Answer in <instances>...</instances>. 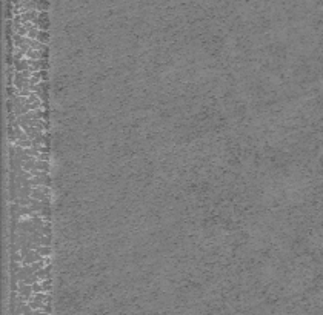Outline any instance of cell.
I'll return each instance as SVG.
<instances>
[{
    "instance_id": "6da1fadb",
    "label": "cell",
    "mask_w": 323,
    "mask_h": 315,
    "mask_svg": "<svg viewBox=\"0 0 323 315\" xmlns=\"http://www.w3.org/2000/svg\"><path fill=\"white\" fill-rule=\"evenodd\" d=\"M35 275L39 277L40 281H43V280H46V278H51V264H49V266H45V267L40 269V271H37Z\"/></svg>"
},
{
    "instance_id": "7a4b0ae2",
    "label": "cell",
    "mask_w": 323,
    "mask_h": 315,
    "mask_svg": "<svg viewBox=\"0 0 323 315\" xmlns=\"http://www.w3.org/2000/svg\"><path fill=\"white\" fill-rule=\"evenodd\" d=\"M35 169L42 171V172H49V161H42L37 158L35 161Z\"/></svg>"
},
{
    "instance_id": "3957f363",
    "label": "cell",
    "mask_w": 323,
    "mask_h": 315,
    "mask_svg": "<svg viewBox=\"0 0 323 315\" xmlns=\"http://www.w3.org/2000/svg\"><path fill=\"white\" fill-rule=\"evenodd\" d=\"M35 252L40 254L42 257H49L51 252H53V249H51L49 246H37V248H35Z\"/></svg>"
},
{
    "instance_id": "277c9868",
    "label": "cell",
    "mask_w": 323,
    "mask_h": 315,
    "mask_svg": "<svg viewBox=\"0 0 323 315\" xmlns=\"http://www.w3.org/2000/svg\"><path fill=\"white\" fill-rule=\"evenodd\" d=\"M48 39H49V32L48 31H39V35H37V40L40 43H48Z\"/></svg>"
},
{
    "instance_id": "5b68a950",
    "label": "cell",
    "mask_w": 323,
    "mask_h": 315,
    "mask_svg": "<svg viewBox=\"0 0 323 315\" xmlns=\"http://www.w3.org/2000/svg\"><path fill=\"white\" fill-rule=\"evenodd\" d=\"M51 241H53V238L51 237H40L39 240H37V246H49L51 248Z\"/></svg>"
},
{
    "instance_id": "8992f818",
    "label": "cell",
    "mask_w": 323,
    "mask_h": 315,
    "mask_svg": "<svg viewBox=\"0 0 323 315\" xmlns=\"http://www.w3.org/2000/svg\"><path fill=\"white\" fill-rule=\"evenodd\" d=\"M39 231H40V234H42L43 237H51V235H53V231H51V225H45V226L39 228Z\"/></svg>"
},
{
    "instance_id": "52a82bcc",
    "label": "cell",
    "mask_w": 323,
    "mask_h": 315,
    "mask_svg": "<svg viewBox=\"0 0 323 315\" xmlns=\"http://www.w3.org/2000/svg\"><path fill=\"white\" fill-rule=\"evenodd\" d=\"M42 283V286H43V292H49L51 290V283H53V280L51 278H46V280H43V281H40Z\"/></svg>"
},
{
    "instance_id": "ba28073f",
    "label": "cell",
    "mask_w": 323,
    "mask_h": 315,
    "mask_svg": "<svg viewBox=\"0 0 323 315\" xmlns=\"http://www.w3.org/2000/svg\"><path fill=\"white\" fill-rule=\"evenodd\" d=\"M11 262L22 263V262H23V255H22L20 252H16V254H11Z\"/></svg>"
},
{
    "instance_id": "9c48e42d",
    "label": "cell",
    "mask_w": 323,
    "mask_h": 315,
    "mask_svg": "<svg viewBox=\"0 0 323 315\" xmlns=\"http://www.w3.org/2000/svg\"><path fill=\"white\" fill-rule=\"evenodd\" d=\"M32 292L34 294H40V292H43V286H42V283L39 281V283H35V285H32Z\"/></svg>"
},
{
    "instance_id": "30bf717a",
    "label": "cell",
    "mask_w": 323,
    "mask_h": 315,
    "mask_svg": "<svg viewBox=\"0 0 323 315\" xmlns=\"http://www.w3.org/2000/svg\"><path fill=\"white\" fill-rule=\"evenodd\" d=\"M40 215H42V217H49V215H51V208H49V206H45L43 209L40 211Z\"/></svg>"
},
{
    "instance_id": "8fae6325",
    "label": "cell",
    "mask_w": 323,
    "mask_h": 315,
    "mask_svg": "<svg viewBox=\"0 0 323 315\" xmlns=\"http://www.w3.org/2000/svg\"><path fill=\"white\" fill-rule=\"evenodd\" d=\"M40 79H42V81H46V79H48V72H46V69H42V71H40Z\"/></svg>"
},
{
    "instance_id": "7c38bea8",
    "label": "cell",
    "mask_w": 323,
    "mask_h": 315,
    "mask_svg": "<svg viewBox=\"0 0 323 315\" xmlns=\"http://www.w3.org/2000/svg\"><path fill=\"white\" fill-rule=\"evenodd\" d=\"M39 160H42V161H49V154H40V155H39Z\"/></svg>"
}]
</instances>
